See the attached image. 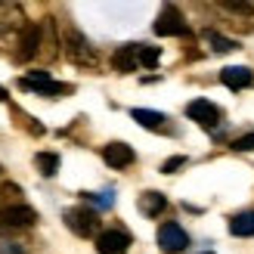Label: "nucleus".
Masks as SVG:
<instances>
[{
  "label": "nucleus",
  "mask_w": 254,
  "mask_h": 254,
  "mask_svg": "<svg viewBox=\"0 0 254 254\" xmlns=\"http://www.w3.org/2000/svg\"><path fill=\"white\" fill-rule=\"evenodd\" d=\"M220 81L230 87V90H245V87H251V81H254V71L245 68V65H226L220 71Z\"/></svg>",
  "instance_id": "12"
},
{
  "label": "nucleus",
  "mask_w": 254,
  "mask_h": 254,
  "mask_svg": "<svg viewBox=\"0 0 254 254\" xmlns=\"http://www.w3.org/2000/svg\"><path fill=\"white\" fill-rule=\"evenodd\" d=\"M164 208H168V198H164L161 192H152V189H149V192L139 195V211H143L146 217H158Z\"/></svg>",
  "instance_id": "14"
},
{
  "label": "nucleus",
  "mask_w": 254,
  "mask_h": 254,
  "mask_svg": "<svg viewBox=\"0 0 254 254\" xmlns=\"http://www.w3.org/2000/svg\"><path fill=\"white\" fill-rule=\"evenodd\" d=\"M233 149H236V152H251V149H254V133H245V136L233 139Z\"/></svg>",
  "instance_id": "20"
},
{
  "label": "nucleus",
  "mask_w": 254,
  "mask_h": 254,
  "mask_svg": "<svg viewBox=\"0 0 254 254\" xmlns=\"http://www.w3.org/2000/svg\"><path fill=\"white\" fill-rule=\"evenodd\" d=\"M130 118H133L139 127H146V130H171V127H168V115L152 112V109H133Z\"/></svg>",
  "instance_id": "13"
},
{
  "label": "nucleus",
  "mask_w": 254,
  "mask_h": 254,
  "mask_svg": "<svg viewBox=\"0 0 254 254\" xmlns=\"http://www.w3.org/2000/svg\"><path fill=\"white\" fill-rule=\"evenodd\" d=\"M22 87L25 90H34V93H41V96H59V93H71V87L68 84H59L53 81L47 71H28L22 78Z\"/></svg>",
  "instance_id": "3"
},
{
  "label": "nucleus",
  "mask_w": 254,
  "mask_h": 254,
  "mask_svg": "<svg viewBox=\"0 0 254 254\" xmlns=\"http://www.w3.org/2000/svg\"><path fill=\"white\" fill-rule=\"evenodd\" d=\"M158 245H161V251H168V254H177V251H183L186 245H189V236H186V230L180 223H161L158 226Z\"/></svg>",
  "instance_id": "6"
},
{
  "label": "nucleus",
  "mask_w": 254,
  "mask_h": 254,
  "mask_svg": "<svg viewBox=\"0 0 254 254\" xmlns=\"http://www.w3.org/2000/svg\"><path fill=\"white\" fill-rule=\"evenodd\" d=\"M96 251L99 254H127L130 251V236L121 230H103L96 236Z\"/></svg>",
  "instance_id": "7"
},
{
  "label": "nucleus",
  "mask_w": 254,
  "mask_h": 254,
  "mask_svg": "<svg viewBox=\"0 0 254 254\" xmlns=\"http://www.w3.org/2000/svg\"><path fill=\"white\" fill-rule=\"evenodd\" d=\"M103 158H106L109 168L121 171V168H130V164L136 161V152L127 143H109V146H103Z\"/></svg>",
  "instance_id": "10"
},
{
  "label": "nucleus",
  "mask_w": 254,
  "mask_h": 254,
  "mask_svg": "<svg viewBox=\"0 0 254 254\" xmlns=\"http://www.w3.org/2000/svg\"><path fill=\"white\" fill-rule=\"evenodd\" d=\"M65 226L74 233V236H99V217H96V211L90 208H68L65 211Z\"/></svg>",
  "instance_id": "2"
},
{
  "label": "nucleus",
  "mask_w": 254,
  "mask_h": 254,
  "mask_svg": "<svg viewBox=\"0 0 254 254\" xmlns=\"http://www.w3.org/2000/svg\"><path fill=\"white\" fill-rule=\"evenodd\" d=\"M112 65H115L121 74H130L139 68V44H124L115 50V56H112Z\"/></svg>",
  "instance_id": "11"
},
{
  "label": "nucleus",
  "mask_w": 254,
  "mask_h": 254,
  "mask_svg": "<svg viewBox=\"0 0 254 254\" xmlns=\"http://www.w3.org/2000/svg\"><path fill=\"white\" fill-rule=\"evenodd\" d=\"M183 164H186V158H183V155H174V158H168V161L161 164V174H177V171L183 168Z\"/></svg>",
  "instance_id": "19"
},
{
  "label": "nucleus",
  "mask_w": 254,
  "mask_h": 254,
  "mask_svg": "<svg viewBox=\"0 0 254 254\" xmlns=\"http://www.w3.org/2000/svg\"><path fill=\"white\" fill-rule=\"evenodd\" d=\"M230 233H233V236H239V239L254 236V211L233 214V217H230Z\"/></svg>",
  "instance_id": "15"
},
{
  "label": "nucleus",
  "mask_w": 254,
  "mask_h": 254,
  "mask_svg": "<svg viewBox=\"0 0 254 254\" xmlns=\"http://www.w3.org/2000/svg\"><path fill=\"white\" fill-rule=\"evenodd\" d=\"M223 6L230 9V12H242V16H251V12H254L251 3H223Z\"/></svg>",
  "instance_id": "21"
},
{
  "label": "nucleus",
  "mask_w": 254,
  "mask_h": 254,
  "mask_svg": "<svg viewBox=\"0 0 254 254\" xmlns=\"http://www.w3.org/2000/svg\"><path fill=\"white\" fill-rule=\"evenodd\" d=\"M65 56L71 62H78V65H93L96 62V53L90 50V44H87V37L81 31H68L65 34Z\"/></svg>",
  "instance_id": "4"
},
{
  "label": "nucleus",
  "mask_w": 254,
  "mask_h": 254,
  "mask_svg": "<svg viewBox=\"0 0 254 254\" xmlns=\"http://www.w3.org/2000/svg\"><path fill=\"white\" fill-rule=\"evenodd\" d=\"M34 164H37V171H41L44 177H53L59 171V155H56V152H37Z\"/></svg>",
  "instance_id": "17"
},
{
  "label": "nucleus",
  "mask_w": 254,
  "mask_h": 254,
  "mask_svg": "<svg viewBox=\"0 0 254 254\" xmlns=\"http://www.w3.org/2000/svg\"><path fill=\"white\" fill-rule=\"evenodd\" d=\"M205 44L214 50V53H233V50L239 47L236 41H230V37H223L220 31H211V28L205 31Z\"/></svg>",
  "instance_id": "16"
},
{
  "label": "nucleus",
  "mask_w": 254,
  "mask_h": 254,
  "mask_svg": "<svg viewBox=\"0 0 254 254\" xmlns=\"http://www.w3.org/2000/svg\"><path fill=\"white\" fill-rule=\"evenodd\" d=\"M186 115L192 121H198L205 130H211V127H217V121H220V109L214 103H208V99H192V103L186 106Z\"/></svg>",
  "instance_id": "8"
},
{
  "label": "nucleus",
  "mask_w": 254,
  "mask_h": 254,
  "mask_svg": "<svg viewBox=\"0 0 254 254\" xmlns=\"http://www.w3.org/2000/svg\"><path fill=\"white\" fill-rule=\"evenodd\" d=\"M41 37H44V31H41V25H25L22 28V37H19V50H16V59H22V62H28V59H34L37 56V50H41Z\"/></svg>",
  "instance_id": "9"
},
{
  "label": "nucleus",
  "mask_w": 254,
  "mask_h": 254,
  "mask_svg": "<svg viewBox=\"0 0 254 254\" xmlns=\"http://www.w3.org/2000/svg\"><path fill=\"white\" fill-rule=\"evenodd\" d=\"M155 34H161V37H180V34H186L183 12L177 6H164L158 12V19H155Z\"/></svg>",
  "instance_id": "5"
},
{
  "label": "nucleus",
  "mask_w": 254,
  "mask_h": 254,
  "mask_svg": "<svg viewBox=\"0 0 254 254\" xmlns=\"http://www.w3.org/2000/svg\"><path fill=\"white\" fill-rule=\"evenodd\" d=\"M201 254H214V251H201Z\"/></svg>",
  "instance_id": "24"
},
{
  "label": "nucleus",
  "mask_w": 254,
  "mask_h": 254,
  "mask_svg": "<svg viewBox=\"0 0 254 254\" xmlns=\"http://www.w3.org/2000/svg\"><path fill=\"white\" fill-rule=\"evenodd\" d=\"M158 59H161V50H158V47L139 44V65H146V68H155V65H158Z\"/></svg>",
  "instance_id": "18"
},
{
  "label": "nucleus",
  "mask_w": 254,
  "mask_h": 254,
  "mask_svg": "<svg viewBox=\"0 0 254 254\" xmlns=\"http://www.w3.org/2000/svg\"><path fill=\"white\" fill-rule=\"evenodd\" d=\"M9 99V93H6V87H0V103H6Z\"/></svg>",
  "instance_id": "23"
},
{
  "label": "nucleus",
  "mask_w": 254,
  "mask_h": 254,
  "mask_svg": "<svg viewBox=\"0 0 254 254\" xmlns=\"http://www.w3.org/2000/svg\"><path fill=\"white\" fill-rule=\"evenodd\" d=\"M37 223V211L31 205H6L0 208V233H12V230H28Z\"/></svg>",
  "instance_id": "1"
},
{
  "label": "nucleus",
  "mask_w": 254,
  "mask_h": 254,
  "mask_svg": "<svg viewBox=\"0 0 254 254\" xmlns=\"http://www.w3.org/2000/svg\"><path fill=\"white\" fill-rule=\"evenodd\" d=\"M0 254H25V251H22V245H16V242H3V245H0Z\"/></svg>",
  "instance_id": "22"
}]
</instances>
